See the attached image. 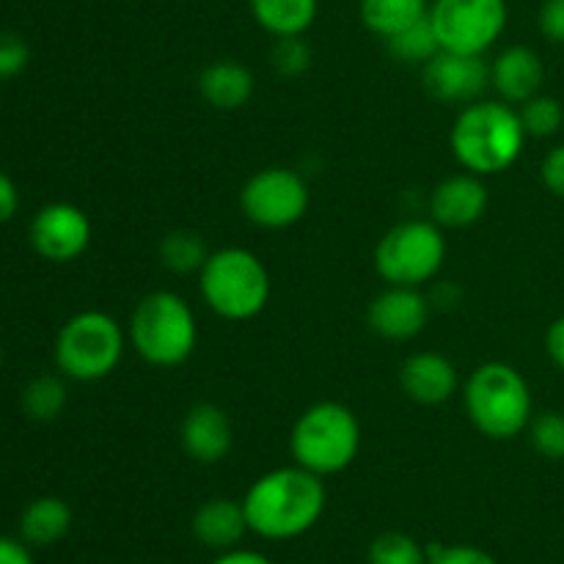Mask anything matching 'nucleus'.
<instances>
[{"label": "nucleus", "instance_id": "f257e3e1", "mask_svg": "<svg viewBox=\"0 0 564 564\" xmlns=\"http://www.w3.org/2000/svg\"><path fill=\"white\" fill-rule=\"evenodd\" d=\"M328 505L323 477L301 466L273 468L242 499L248 529L264 540H295L312 532Z\"/></svg>", "mask_w": 564, "mask_h": 564}, {"label": "nucleus", "instance_id": "f03ea898", "mask_svg": "<svg viewBox=\"0 0 564 564\" xmlns=\"http://www.w3.org/2000/svg\"><path fill=\"white\" fill-rule=\"evenodd\" d=\"M527 138L516 105H507L505 99H477L457 113L449 147L463 171L485 180L510 171L521 160Z\"/></svg>", "mask_w": 564, "mask_h": 564}, {"label": "nucleus", "instance_id": "7ed1b4c3", "mask_svg": "<svg viewBox=\"0 0 564 564\" xmlns=\"http://www.w3.org/2000/svg\"><path fill=\"white\" fill-rule=\"evenodd\" d=\"M463 402L474 427L490 441L518 438L534 419V400L527 378L505 361H490L474 369L463 389Z\"/></svg>", "mask_w": 564, "mask_h": 564}, {"label": "nucleus", "instance_id": "20e7f679", "mask_svg": "<svg viewBox=\"0 0 564 564\" xmlns=\"http://www.w3.org/2000/svg\"><path fill=\"white\" fill-rule=\"evenodd\" d=\"M270 273L262 259L248 248L209 251L198 270V290L213 314L226 323H248L259 317L270 301Z\"/></svg>", "mask_w": 564, "mask_h": 564}, {"label": "nucleus", "instance_id": "39448f33", "mask_svg": "<svg viewBox=\"0 0 564 564\" xmlns=\"http://www.w3.org/2000/svg\"><path fill=\"white\" fill-rule=\"evenodd\" d=\"M130 345L154 369H176L191 361L198 345L191 303L169 290L143 295L130 317Z\"/></svg>", "mask_w": 564, "mask_h": 564}, {"label": "nucleus", "instance_id": "423d86ee", "mask_svg": "<svg viewBox=\"0 0 564 564\" xmlns=\"http://www.w3.org/2000/svg\"><path fill=\"white\" fill-rule=\"evenodd\" d=\"M358 449H361V424L350 408L334 400L306 408L290 433L295 466L323 479L350 468Z\"/></svg>", "mask_w": 564, "mask_h": 564}, {"label": "nucleus", "instance_id": "0eeeda50", "mask_svg": "<svg viewBox=\"0 0 564 564\" xmlns=\"http://www.w3.org/2000/svg\"><path fill=\"white\" fill-rule=\"evenodd\" d=\"M127 334L110 314L80 312L55 336V367L77 383H94L113 372L124 358Z\"/></svg>", "mask_w": 564, "mask_h": 564}, {"label": "nucleus", "instance_id": "6e6552de", "mask_svg": "<svg viewBox=\"0 0 564 564\" xmlns=\"http://www.w3.org/2000/svg\"><path fill=\"white\" fill-rule=\"evenodd\" d=\"M446 262V237L435 220H402L380 237L375 270L389 286H422Z\"/></svg>", "mask_w": 564, "mask_h": 564}, {"label": "nucleus", "instance_id": "1a4fd4ad", "mask_svg": "<svg viewBox=\"0 0 564 564\" xmlns=\"http://www.w3.org/2000/svg\"><path fill=\"white\" fill-rule=\"evenodd\" d=\"M430 22L438 33L441 50L485 55L507 31V0H433Z\"/></svg>", "mask_w": 564, "mask_h": 564}, {"label": "nucleus", "instance_id": "9d476101", "mask_svg": "<svg viewBox=\"0 0 564 564\" xmlns=\"http://www.w3.org/2000/svg\"><path fill=\"white\" fill-rule=\"evenodd\" d=\"M308 193L306 180L292 169H270L257 171L240 191V209L253 226L259 229H290L301 224L308 213Z\"/></svg>", "mask_w": 564, "mask_h": 564}, {"label": "nucleus", "instance_id": "9b49d317", "mask_svg": "<svg viewBox=\"0 0 564 564\" xmlns=\"http://www.w3.org/2000/svg\"><path fill=\"white\" fill-rule=\"evenodd\" d=\"M28 237L33 251L47 262H75L91 246V220L75 204L55 202L33 215Z\"/></svg>", "mask_w": 564, "mask_h": 564}, {"label": "nucleus", "instance_id": "f8f14e48", "mask_svg": "<svg viewBox=\"0 0 564 564\" xmlns=\"http://www.w3.org/2000/svg\"><path fill=\"white\" fill-rule=\"evenodd\" d=\"M422 80L433 99L466 108L482 99L485 88L490 86V64H485L482 55L441 50L422 66Z\"/></svg>", "mask_w": 564, "mask_h": 564}, {"label": "nucleus", "instance_id": "ddd939ff", "mask_svg": "<svg viewBox=\"0 0 564 564\" xmlns=\"http://www.w3.org/2000/svg\"><path fill=\"white\" fill-rule=\"evenodd\" d=\"M430 301L419 286H389L367 308V325L386 341H411L427 328Z\"/></svg>", "mask_w": 564, "mask_h": 564}, {"label": "nucleus", "instance_id": "4468645a", "mask_svg": "<svg viewBox=\"0 0 564 564\" xmlns=\"http://www.w3.org/2000/svg\"><path fill=\"white\" fill-rule=\"evenodd\" d=\"M427 209L430 220H435L441 229H468L488 213V185L482 176L468 171L446 176L430 193Z\"/></svg>", "mask_w": 564, "mask_h": 564}, {"label": "nucleus", "instance_id": "2eb2a0df", "mask_svg": "<svg viewBox=\"0 0 564 564\" xmlns=\"http://www.w3.org/2000/svg\"><path fill=\"white\" fill-rule=\"evenodd\" d=\"M180 438L182 449L191 460L215 466V463L226 460L235 446V427L224 408L213 405V402H198L182 419Z\"/></svg>", "mask_w": 564, "mask_h": 564}, {"label": "nucleus", "instance_id": "dca6fc26", "mask_svg": "<svg viewBox=\"0 0 564 564\" xmlns=\"http://www.w3.org/2000/svg\"><path fill=\"white\" fill-rule=\"evenodd\" d=\"M400 386L408 400L416 402V405L433 408L444 405L457 394L460 375H457V367L444 352L422 350L402 361Z\"/></svg>", "mask_w": 564, "mask_h": 564}, {"label": "nucleus", "instance_id": "f3484780", "mask_svg": "<svg viewBox=\"0 0 564 564\" xmlns=\"http://www.w3.org/2000/svg\"><path fill=\"white\" fill-rule=\"evenodd\" d=\"M545 83V64L527 44H510L490 64V86L507 105H523L538 97Z\"/></svg>", "mask_w": 564, "mask_h": 564}, {"label": "nucleus", "instance_id": "a211bd4d", "mask_svg": "<svg viewBox=\"0 0 564 564\" xmlns=\"http://www.w3.org/2000/svg\"><path fill=\"white\" fill-rule=\"evenodd\" d=\"M193 538L204 545V549L213 551H231L240 545V540L246 538L248 529V518L246 510H242V501L235 499H209L204 501L202 507L193 516Z\"/></svg>", "mask_w": 564, "mask_h": 564}, {"label": "nucleus", "instance_id": "6ab92c4d", "mask_svg": "<svg viewBox=\"0 0 564 564\" xmlns=\"http://www.w3.org/2000/svg\"><path fill=\"white\" fill-rule=\"evenodd\" d=\"M253 80L251 69L240 61H213L209 66H204L202 75H198V94L204 97V102L215 110H240L251 102Z\"/></svg>", "mask_w": 564, "mask_h": 564}, {"label": "nucleus", "instance_id": "aec40b11", "mask_svg": "<svg viewBox=\"0 0 564 564\" xmlns=\"http://www.w3.org/2000/svg\"><path fill=\"white\" fill-rule=\"evenodd\" d=\"M72 529V510L58 496L33 499L20 516V540L33 549H50L61 543Z\"/></svg>", "mask_w": 564, "mask_h": 564}, {"label": "nucleus", "instance_id": "412c9836", "mask_svg": "<svg viewBox=\"0 0 564 564\" xmlns=\"http://www.w3.org/2000/svg\"><path fill=\"white\" fill-rule=\"evenodd\" d=\"M251 17L273 39L306 36L319 11V0H248Z\"/></svg>", "mask_w": 564, "mask_h": 564}, {"label": "nucleus", "instance_id": "4be33fe9", "mask_svg": "<svg viewBox=\"0 0 564 564\" xmlns=\"http://www.w3.org/2000/svg\"><path fill=\"white\" fill-rule=\"evenodd\" d=\"M358 14L364 28L386 42L413 22L424 20L430 14V0H361Z\"/></svg>", "mask_w": 564, "mask_h": 564}, {"label": "nucleus", "instance_id": "5701e85b", "mask_svg": "<svg viewBox=\"0 0 564 564\" xmlns=\"http://www.w3.org/2000/svg\"><path fill=\"white\" fill-rule=\"evenodd\" d=\"M386 50H389L391 58L400 61V64L424 66L430 58H435V55L441 53V42L430 17H424V20L413 22L405 31L386 39Z\"/></svg>", "mask_w": 564, "mask_h": 564}, {"label": "nucleus", "instance_id": "b1692460", "mask_svg": "<svg viewBox=\"0 0 564 564\" xmlns=\"http://www.w3.org/2000/svg\"><path fill=\"white\" fill-rule=\"evenodd\" d=\"M207 246H204V240L196 231H169V235L163 237V242H160V262H163V268L171 270V273H198V270L204 268V262H207Z\"/></svg>", "mask_w": 564, "mask_h": 564}, {"label": "nucleus", "instance_id": "393cba45", "mask_svg": "<svg viewBox=\"0 0 564 564\" xmlns=\"http://www.w3.org/2000/svg\"><path fill=\"white\" fill-rule=\"evenodd\" d=\"M66 408V386L55 375H39L22 391V411L33 422H55Z\"/></svg>", "mask_w": 564, "mask_h": 564}, {"label": "nucleus", "instance_id": "a878e982", "mask_svg": "<svg viewBox=\"0 0 564 564\" xmlns=\"http://www.w3.org/2000/svg\"><path fill=\"white\" fill-rule=\"evenodd\" d=\"M369 564H427V549L405 532H383L367 551Z\"/></svg>", "mask_w": 564, "mask_h": 564}, {"label": "nucleus", "instance_id": "bb28decb", "mask_svg": "<svg viewBox=\"0 0 564 564\" xmlns=\"http://www.w3.org/2000/svg\"><path fill=\"white\" fill-rule=\"evenodd\" d=\"M518 116L529 138H554L564 124V105L549 94H538L518 108Z\"/></svg>", "mask_w": 564, "mask_h": 564}, {"label": "nucleus", "instance_id": "cd10ccee", "mask_svg": "<svg viewBox=\"0 0 564 564\" xmlns=\"http://www.w3.org/2000/svg\"><path fill=\"white\" fill-rule=\"evenodd\" d=\"M529 441L545 460H564V413L545 411L529 424Z\"/></svg>", "mask_w": 564, "mask_h": 564}, {"label": "nucleus", "instance_id": "c85d7f7f", "mask_svg": "<svg viewBox=\"0 0 564 564\" xmlns=\"http://www.w3.org/2000/svg\"><path fill=\"white\" fill-rule=\"evenodd\" d=\"M270 64L281 77H301L312 66V47L303 36H284L275 39Z\"/></svg>", "mask_w": 564, "mask_h": 564}, {"label": "nucleus", "instance_id": "c756f323", "mask_svg": "<svg viewBox=\"0 0 564 564\" xmlns=\"http://www.w3.org/2000/svg\"><path fill=\"white\" fill-rule=\"evenodd\" d=\"M31 61V47L20 33L0 31V80L17 77Z\"/></svg>", "mask_w": 564, "mask_h": 564}, {"label": "nucleus", "instance_id": "7c9ffc66", "mask_svg": "<svg viewBox=\"0 0 564 564\" xmlns=\"http://www.w3.org/2000/svg\"><path fill=\"white\" fill-rule=\"evenodd\" d=\"M427 564H499L488 551L477 545H433L427 549Z\"/></svg>", "mask_w": 564, "mask_h": 564}, {"label": "nucleus", "instance_id": "2f4dec72", "mask_svg": "<svg viewBox=\"0 0 564 564\" xmlns=\"http://www.w3.org/2000/svg\"><path fill=\"white\" fill-rule=\"evenodd\" d=\"M538 25L551 44H564V0H543L538 11Z\"/></svg>", "mask_w": 564, "mask_h": 564}, {"label": "nucleus", "instance_id": "473e14b6", "mask_svg": "<svg viewBox=\"0 0 564 564\" xmlns=\"http://www.w3.org/2000/svg\"><path fill=\"white\" fill-rule=\"evenodd\" d=\"M540 180L549 187V193H554L556 198L564 202V143L545 154L543 165H540Z\"/></svg>", "mask_w": 564, "mask_h": 564}, {"label": "nucleus", "instance_id": "72a5a7b5", "mask_svg": "<svg viewBox=\"0 0 564 564\" xmlns=\"http://www.w3.org/2000/svg\"><path fill=\"white\" fill-rule=\"evenodd\" d=\"M545 352H549L551 364L564 372V314L556 317L545 330Z\"/></svg>", "mask_w": 564, "mask_h": 564}, {"label": "nucleus", "instance_id": "f704fd0d", "mask_svg": "<svg viewBox=\"0 0 564 564\" xmlns=\"http://www.w3.org/2000/svg\"><path fill=\"white\" fill-rule=\"evenodd\" d=\"M0 564H36L25 540L0 538Z\"/></svg>", "mask_w": 564, "mask_h": 564}, {"label": "nucleus", "instance_id": "c9c22d12", "mask_svg": "<svg viewBox=\"0 0 564 564\" xmlns=\"http://www.w3.org/2000/svg\"><path fill=\"white\" fill-rule=\"evenodd\" d=\"M17 207H20V193H17V185L3 174V171H0V224H9V220L17 215Z\"/></svg>", "mask_w": 564, "mask_h": 564}, {"label": "nucleus", "instance_id": "e433bc0d", "mask_svg": "<svg viewBox=\"0 0 564 564\" xmlns=\"http://www.w3.org/2000/svg\"><path fill=\"white\" fill-rule=\"evenodd\" d=\"M213 564H273L268 556H262L259 551H248V549H231L224 551Z\"/></svg>", "mask_w": 564, "mask_h": 564}, {"label": "nucleus", "instance_id": "4c0bfd02", "mask_svg": "<svg viewBox=\"0 0 564 564\" xmlns=\"http://www.w3.org/2000/svg\"><path fill=\"white\" fill-rule=\"evenodd\" d=\"M0 367H3V347H0Z\"/></svg>", "mask_w": 564, "mask_h": 564}]
</instances>
